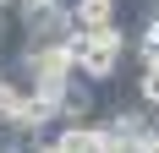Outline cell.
Masks as SVG:
<instances>
[{
	"instance_id": "7a4b0ae2",
	"label": "cell",
	"mask_w": 159,
	"mask_h": 153,
	"mask_svg": "<svg viewBox=\"0 0 159 153\" xmlns=\"http://www.w3.org/2000/svg\"><path fill=\"white\" fill-rule=\"evenodd\" d=\"M16 33L28 49H44V44H71V0H16Z\"/></svg>"
},
{
	"instance_id": "52a82bcc",
	"label": "cell",
	"mask_w": 159,
	"mask_h": 153,
	"mask_svg": "<svg viewBox=\"0 0 159 153\" xmlns=\"http://www.w3.org/2000/svg\"><path fill=\"white\" fill-rule=\"evenodd\" d=\"M6 153H16V148H6Z\"/></svg>"
},
{
	"instance_id": "5b68a950",
	"label": "cell",
	"mask_w": 159,
	"mask_h": 153,
	"mask_svg": "<svg viewBox=\"0 0 159 153\" xmlns=\"http://www.w3.org/2000/svg\"><path fill=\"white\" fill-rule=\"evenodd\" d=\"M115 6L121 0H71V22H77V33H99L115 22Z\"/></svg>"
},
{
	"instance_id": "3957f363",
	"label": "cell",
	"mask_w": 159,
	"mask_h": 153,
	"mask_svg": "<svg viewBox=\"0 0 159 153\" xmlns=\"http://www.w3.org/2000/svg\"><path fill=\"white\" fill-rule=\"evenodd\" d=\"M55 142L66 153H104L110 131H104V120H66V126H55Z\"/></svg>"
},
{
	"instance_id": "277c9868",
	"label": "cell",
	"mask_w": 159,
	"mask_h": 153,
	"mask_svg": "<svg viewBox=\"0 0 159 153\" xmlns=\"http://www.w3.org/2000/svg\"><path fill=\"white\" fill-rule=\"evenodd\" d=\"M99 115V82H88V76H71L61 93V126L66 120H93Z\"/></svg>"
},
{
	"instance_id": "6da1fadb",
	"label": "cell",
	"mask_w": 159,
	"mask_h": 153,
	"mask_svg": "<svg viewBox=\"0 0 159 153\" xmlns=\"http://www.w3.org/2000/svg\"><path fill=\"white\" fill-rule=\"evenodd\" d=\"M71 55H77V76H88V82L104 88L137 55V33L121 28V22H110V28H99V33H71Z\"/></svg>"
},
{
	"instance_id": "8992f818",
	"label": "cell",
	"mask_w": 159,
	"mask_h": 153,
	"mask_svg": "<svg viewBox=\"0 0 159 153\" xmlns=\"http://www.w3.org/2000/svg\"><path fill=\"white\" fill-rule=\"evenodd\" d=\"M0 82H6V60H0Z\"/></svg>"
}]
</instances>
